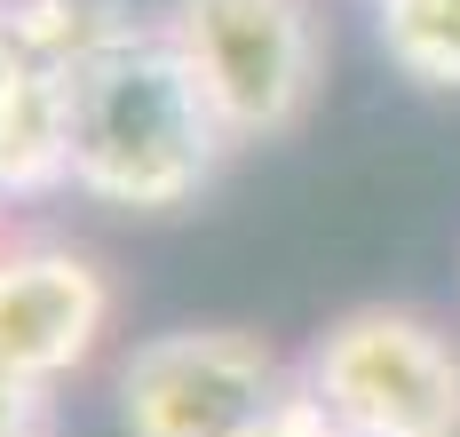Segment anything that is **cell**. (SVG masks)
<instances>
[{
    "mask_svg": "<svg viewBox=\"0 0 460 437\" xmlns=\"http://www.w3.org/2000/svg\"><path fill=\"white\" fill-rule=\"evenodd\" d=\"M111 397L128 437H254L294 397V366L246 326H167L119 358Z\"/></svg>",
    "mask_w": 460,
    "mask_h": 437,
    "instance_id": "4",
    "label": "cell"
},
{
    "mask_svg": "<svg viewBox=\"0 0 460 437\" xmlns=\"http://www.w3.org/2000/svg\"><path fill=\"white\" fill-rule=\"evenodd\" d=\"M381 56L437 96H460V0H373Z\"/></svg>",
    "mask_w": 460,
    "mask_h": 437,
    "instance_id": "7",
    "label": "cell"
},
{
    "mask_svg": "<svg viewBox=\"0 0 460 437\" xmlns=\"http://www.w3.org/2000/svg\"><path fill=\"white\" fill-rule=\"evenodd\" d=\"M0 437H56V389L0 366Z\"/></svg>",
    "mask_w": 460,
    "mask_h": 437,
    "instance_id": "8",
    "label": "cell"
},
{
    "mask_svg": "<svg viewBox=\"0 0 460 437\" xmlns=\"http://www.w3.org/2000/svg\"><path fill=\"white\" fill-rule=\"evenodd\" d=\"M294 382L358 437H460V334L413 302L341 310L310 334Z\"/></svg>",
    "mask_w": 460,
    "mask_h": 437,
    "instance_id": "3",
    "label": "cell"
},
{
    "mask_svg": "<svg viewBox=\"0 0 460 437\" xmlns=\"http://www.w3.org/2000/svg\"><path fill=\"white\" fill-rule=\"evenodd\" d=\"M167 40L215 103L230 151L294 136L325 88L318 0H167Z\"/></svg>",
    "mask_w": 460,
    "mask_h": 437,
    "instance_id": "2",
    "label": "cell"
},
{
    "mask_svg": "<svg viewBox=\"0 0 460 437\" xmlns=\"http://www.w3.org/2000/svg\"><path fill=\"white\" fill-rule=\"evenodd\" d=\"M111 318H119V287L88 246L48 239V231L0 239V366L8 374L64 389L95 366Z\"/></svg>",
    "mask_w": 460,
    "mask_h": 437,
    "instance_id": "5",
    "label": "cell"
},
{
    "mask_svg": "<svg viewBox=\"0 0 460 437\" xmlns=\"http://www.w3.org/2000/svg\"><path fill=\"white\" fill-rule=\"evenodd\" d=\"M24 64H32V56H24V40H16V24H8V8H0V88H8V80H16Z\"/></svg>",
    "mask_w": 460,
    "mask_h": 437,
    "instance_id": "10",
    "label": "cell"
},
{
    "mask_svg": "<svg viewBox=\"0 0 460 437\" xmlns=\"http://www.w3.org/2000/svg\"><path fill=\"white\" fill-rule=\"evenodd\" d=\"M72 192V88L64 64H24L0 88V199H56Z\"/></svg>",
    "mask_w": 460,
    "mask_h": 437,
    "instance_id": "6",
    "label": "cell"
},
{
    "mask_svg": "<svg viewBox=\"0 0 460 437\" xmlns=\"http://www.w3.org/2000/svg\"><path fill=\"white\" fill-rule=\"evenodd\" d=\"M0 8H8V0H0Z\"/></svg>",
    "mask_w": 460,
    "mask_h": 437,
    "instance_id": "12",
    "label": "cell"
},
{
    "mask_svg": "<svg viewBox=\"0 0 460 437\" xmlns=\"http://www.w3.org/2000/svg\"><path fill=\"white\" fill-rule=\"evenodd\" d=\"M72 88V192L119 215H183L223 175L230 136L199 96L159 16H119L64 64Z\"/></svg>",
    "mask_w": 460,
    "mask_h": 437,
    "instance_id": "1",
    "label": "cell"
},
{
    "mask_svg": "<svg viewBox=\"0 0 460 437\" xmlns=\"http://www.w3.org/2000/svg\"><path fill=\"white\" fill-rule=\"evenodd\" d=\"M0 239H8V199H0Z\"/></svg>",
    "mask_w": 460,
    "mask_h": 437,
    "instance_id": "11",
    "label": "cell"
},
{
    "mask_svg": "<svg viewBox=\"0 0 460 437\" xmlns=\"http://www.w3.org/2000/svg\"><path fill=\"white\" fill-rule=\"evenodd\" d=\"M254 437H358V430H341V422L325 414L318 397H302V382H294V397H286V406H278V414H270Z\"/></svg>",
    "mask_w": 460,
    "mask_h": 437,
    "instance_id": "9",
    "label": "cell"
}]
</instances>
